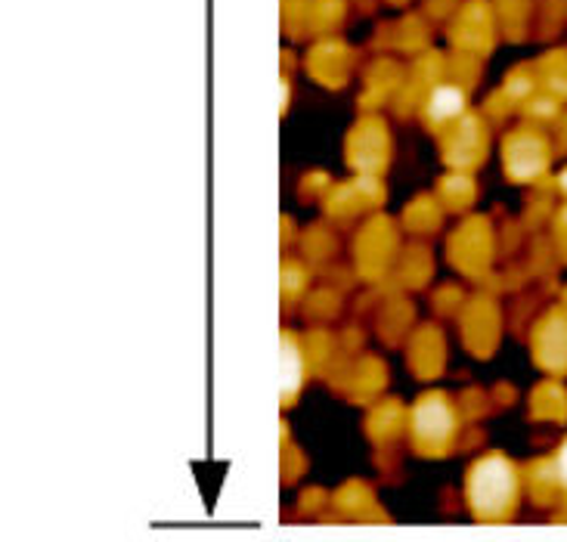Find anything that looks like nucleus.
Returning <instances> with one entry per match:
<instances>
[{"label": "nucleus", "instance_id": "1", "mask_svg": "<svg viewBox=\"0 0 567 542\" xmlns=\"http://www.w3.org/2000/svg\"><path fill=\"white\" fill-rule=\"evenodd\" d=\"M512 493V475L503 462H487L475 475V505L483 512H496Z\"/></svg>", "mask_w": 567, "mask_h": 542}, {"label": "nucleus", "instance_id": "2", "mask_svg": "<svg viewBox=\"0 0 567 542\" xmlns=\"http://www.w3.org/2000/svg\"><path fill=\"white\" fill-rule=\"evenodd\" d=\"M562 478L567 480V446H565V453H562Z\"/></svg>", "mask_w": 567, "mask_h": 542}]
</instances>
